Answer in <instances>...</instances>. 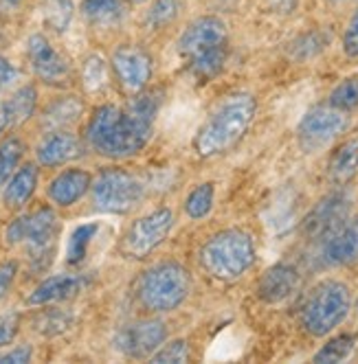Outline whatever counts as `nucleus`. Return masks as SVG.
<instances>
[{"label":"nucleus","mask_w":358,"mask_h":364,"mask_svg":"<svg viewBox=\"0 0 358 364\" xmlns=\"http://www.w3.org/2000/svg\"><path fill=\"white\" fill-rule=\"evenodd\" d=\"M349 125V119L345 112L327 106H317L303 114V119L297 125V139L303 151H321L330 147Z\"/></svg>","instance_id":"6e6552de"},{"label":"nucleus","mask_w":358,"mask_h":364,"mask_svg":"<svg viewBox=\"0 0 358 364\" xmlns=\"http://www.w3.org/2000/svg\"><path fill=\"white\" fill-rule=\"evenodd\" d=\"M159 106L161 92H139L127 106H99L86 125L88 145L106 159H130L154 134Z\"/></svg>","instance_id":"f257e3e1"},{"label":"nucleus","mask_w":358,"mask_h":364,"mask_svg":"<svg viewBox=\"0 0 358 364\" xmlns=\"http://www.w3.org/2000/svg\"><path fill=\"white\" fill-rule=\"evenodd\" d=\"M18 331H20V314L9 311V314L0 316V349L11 345Z\"/></svg>","instance_id":"c9c22d12"},{"label":"nucleus","mask_w":358,"mask_h":364,"mask_svg":"<svg viewBox=\"0 0 358 364\" xmlns=\"http://www.w3.org/2000/svg\"><path fill=\"white\" fill-rule=\"evenodd\" d=\"M216 200V187L214 182H202V185L194 187L189 196L185 198V213L191 220H202L207 218L214 209Z\"/></svg>","instance_id":"bb28decb"},{"label":"nucleus","mask_w":358,"mask_h":364,"mask_svg":"<svg viewBox=\"0 0 358 364\" xmlns=\"http://www.w3.org/2000/svg\"><path fill=\"white\" fill-rule=\"evenodd\" d=\"M5 106L9 110V117H11V123L14 127L22 125L24 121H29L38 108V90L36 86L31 84H24L20 86L7 101H5Z\"/></svg>","instance_id":"393cba45"},{"label":"nucleus","mask_w":358,"mask_h":364,"mask_svg":"<svg viewBox=\"0 0 358 364\" xmlns=\"http://www.w3.org/2000/svg\"><path fill=\"white\" fill-rule=\"evenodd\" d=\"M327 103L345 114L358 110V77H347V80L339 82L335 90L330 92Z\"/></svg>","instance_id":"2f4dec72"},{"label":"nucleus","mask_w":358,"mask_h":364,"mask_svg":"<svg viewBox=\"0 0 358 364\" xmlns=\"http://www.w3.org/2000/svg\"><path fill=\"white\" fill-rule=\"evenodd\" d=\"M343 53L347 58H358V9L356 14L349 18L347 27L343 31Z\"/></svg>","instance_id":"e433bc0d"},{"label":"nucleus","mask_w":358,"mask_h":364,"mask_svg":"<svg viewBox=\"0 0 358 364\" xmlns=\"http://www.w3.org/2000/svg\"><path fill=\"white\" fill-rule=\"evenodd\" d=\"M301 285V274L293 264H275L270 266L258 281V292L260 301L268 305H277L288 301Z\"/></svg>","instance_id":"dca6fc26"},{"label":"nucleus","mask_w":358,"mask_h":364,"mask_svg":"<svg viewBox=\"0 0 358 364\" xmlns=\"http://www.w3.org/2000/svg\"><path fill=\"white\" fill-rule=\"evenodd\" d=\"M189 62V70L196 80L200 82H209L214 77L224 68V62H226V46H220V48H214V50H207V53H200Z\"/></svg>","instance_id":"a878e982"},{"label":"nucleus","mask_w":358,"mask_h":364,"mask_svg":"<svg viewBox=\"0 0 358 364\" xmlns=\"http://www.w3.org/2000/svg\"><path fill=\"white\" fill-rule=\"evenodd\" d=\"M9 129H14V123H11L9 110H7L5 103H0V136H3L5 132H9Z\"/></svg>","instance_id":"79ce46f5"},{"label":"nucleus","mask_w":358,"mask_h":364,"mask_svg":"<svg viewBox=\"0 0 358 364\" xmlns=\"http://www.w3.org/2000/svg\"><path fill=\"white\" fill-rule=\"evenodd\" d=\"M18 77V70L16 66L7 60V58H0V90L9 88Z\"/></svg>","instance_id":"a19ab883"},{"label":"nucleus","mask_w":358,"mask_h":364,"mask_svg":"<svg viewBox=\"0 0 358 364\" xmlns=\"http://www.w3.org/2000/svg\"><path fill=\"white\" fill-rule=\"evenodd\" d=\"M93 187V176L86 169L70 167L58 173L53 180L48 182V200L60 209H68V206L78 204Z\"/></svg>","instance_id":"a211bd4d"},{"label":"nucleus","mask_w":358,"mask_h":364,"mask_svg":"<svg viewBox=\"0 0 358 364\" xmlns=\"http://www.w3.org/2000/svg\"><path fill=\"white\" fill-rule=\"evenodd\" d=\"M258 112V101L248 92H233L224 97L209 119L204 121L194 139V149L202 156V159H211V156H220L236 147Z\"/></svg>","instance_id":"f03ea898"},{"label":"nucleus","mask_w":358,"mask_h":364,"mask_svg":"<svg viewBox=\"0 0 358 364\" xmlns=\"http://www.w3.org/2000/svg\"><path fill=\"white\" fill-rule=\"evenodd\" d=\"M220 46H226V24L218 16H202L194 20L178 38V53L185 60Z\"/></svg>","instance_id":"4468645a"},{"label":"nucleus","mask_w":358,"mask_h":364,"mask_svg":"<svg viewBox=\"0 0 358 364\" xmlns=\"http://www.w3.org/2000/svg\"><path fill=\"white\" fill-rule=\"evenodd\" d=\"M178 16V0H154L145 16L149 29H163L172 24Z\"/></svg>","instance_id":"473e14b6"},{"label":"nucleus","mask_w":358,"mask_h":364,"mask_svg":"<svg viewBox=\"0 0 358 364\" xmlns=\"http://www.w3.org/2000/svg\"><path fill=\"white\" fill-rule=\"evenodd\" d=\"M31 355H33V349L29 345H22V347H16L7 353L0 355V364H24V362H31Z\"/></svg>","instance_id":"ea45409f"},{"label":"nucleus","mask_w":358,"mask_h":364,"mask_svg":"<svg viewBox=\"0 0 358 364\" xmlns=\"http://www.w3.org/2000/svg\"><path fill=\"white\" fill-rule=\"evenodd\" d=\"M127 0H84L82 11L93 27H115L125 18Z\"/></svg>","instance_id":"4be33fe9"},{"label":"nucleus","mask_w":358,"mask_h":364,"mask_svg":"<svg viewBox=\"0 0 358 364\" xmlns=\"http://www.w3.org/2000/svg\"><path fill=\"white\" fill-rule=\"evenodd\" d=\"M75 16L73 0H46L44 24L56 33H64Z\"/></svg>","instance_id":"7c9ffc66"},{"label":"nucleus","mask_w":358,"mask_h":364,"mask_svg":"<svg viewBox=\"0 0 358 364\" xmlns=\"http://www.w3.org/2000/svg\"><path fill=\"white\" fill-rule=\"evenodd\" d=\"M352 213V196L345 189H337L321 198L301 224V232L308 240L323 242L337 232Z\"/></svg>","instance_id":"9d476101"},{"label":"nucleus","mask_w":358,"mask_h":364,"mask_svg":"<svg viewBox=\"0 0 358 364\" xmlns=\"http://www.w3.org/2000/svg\"><path fill=\"white\" fill-rule=\"evenodd\" d=\"M24 156V143L18 136H9L0 143V189H5L9 178L16 173Z\"/></svg>","instance_id":"c85d7f7f"},{"label":"nucleus","mask_w":358,"mask_h":364,"mask_svg":"<svg viewBox=\"0 0 358 364\" xmlns=\"http://www.w3.org/2000/svg\"><path fill=\"white\" fill-rule=\"evenodd\" d=\"M99 232V224L97 222H84L80 226H75L68 244H66V264L68 266H82L84 259L88 255V248L93 244V240Z\"/></svg>","instance_id":"5701e85b"},{"label":"nucleus","mask_w":358,"mask_h":364,"mask_svg":"<svg viewBox=\"0 0 358 364\" xmlns=\"http://www.w3.org/2000/svg\"><path fill=\"white\" fill-rule=\"evenodd\" d=\"M27 58L36 77L46 86H66L70 82L73 73L68 60L60 55L42 33H33L27 40Z\"/></svg>","instance_id":"f8f14e48"},{"label":"nucleus","mask_w":358,"mask_h":364,"mask_svg":"<svg viewBox=\"0 0 358 364\" xmlns=\"http://www.w3.org/2000/svg\"><path fill=\"white\" fill-rule=\"evenodd\" d=\"M299 42L305 44V46H295V55L297 58H312V55L319 53V50H323V46H325V40H321L319 33L303 36Z\"/></svg>","instance_id":"4c0bfd02"},{"label":"nucleus","mask_w":358,"mask_h":364,"mask_svg":"<svg viewBox=\"0 0 358 364\" xmlns=\"http://www.w3.org/2000/svg\"><path fill=\"white\" fill-rule=\"evenodd\" d=\"M191 292V274L178 262H161L147 268L139 283L137 296L141 305L154 314H165L181 307Z\"/></svg>","instance_id":"39448f33"},{"label":"nucleus","mask_w":358,"mask_h":364,"mask_svg":"<svg viewBox=\"0 0 358 364\" xmlns=\"http://www.w3.org/2000/svg\"><path fill=\"white\" fill-rule=\"evenodd\" d=\"M110 64L117 75V82L125 92L139 95L145 90L152 77V58L147 50L135 44H123L115 48Z\"/></svg>","instance_id":"ddd939ff"},{"label":"nucleus","mask_w":358,"mask_h":364,"mask_svg":"<svg viewBox=\"0 0 358 364\" xmlns=\"http://www.w3.org/2000/svg\"><path fill=\"white\" fill-rule=\"evenodd\" d=\"M167 341V327L159 318H141L117 331L115 347L125 358H152Z\"/></svg>","instance_id":"9b49d317"},{"label":"nucleus","mask_w":358,"mask_h":364,"mask_svg":"<svg viewBox=\"0 0 358 364\" xmlns=\"http://www.w3.org/2000/svg\"><path fill=\"white\" fill-rule=\"evenodd\" d=\"M157 364H183L189 360V345L187 341H172V343H163V347L149 358Z\"/></svg>","instance_id":"f704fd0d"},{"label":"nucleus","mask_w":358,"mask_h":364,"mask_svg":"<svg viewBox=\"0 0 358 364\" xmlns=\"http://www.w3.org/2000/svg\"><path fill=\"white\" fill-rule=\"evenodd\" d=\"M82 154H84L82 141L73 132H68V129H53V132H48L36 149L38 163L42 167H62L66 163L78 161Z\"/></svg>","instance_id":"f3484780"},{"label":"nucleus","mask_w":358,"mask_h":364,"mask_svg":"<svg viewBox=\"0 0 358 364\" xmlns=\"http://www.w3.org/2000/svg\"><path fill=\"white\" fill-rule=\"evenodd\" d=\"M24 5V0H0V14H14Z\"/></svg>","instance_id":"37998d69"},{"label":"nucleus","mask_w":358,"mask_h":364,"mask_svg":"<svg viewBox=\"0 0 358 364\" xmlns=\"http://www.w3.org/2000/svg\"><path fill=\"white\" fill-rule=\"evenodd\" d=\"M38 178H40V173L33 163H24L22 167L16 169V173L9 178V182L5 185V191H3V202L7 209L18 211L33 198L36 187H38Z\"/></svg>","instance_id":"aec40b11"},{"label":"nucleus","mask_w":358,"mask_h":364,"mask_svg":"<svg viewBox=\"0 0 358 364\" xmlns=\"http://www.w3.org/2000/svg\"><path fill=\"white\" fill-rule=\"evenodd\" d=\"M127 3H132V5H141V3H145V0H127Z\"/></svg>","instance_id":"c03bdc74"},{"label":"nucleus","mask_w":358,"mask_h":364,"mask_svg":"<svg viewBox=\"0 0 358 364\" xmlns=\"http://www.w3.org/2000/svg\"><path fill=\"white\" fill-rule=\"evenodd\" d=\"M358 169V139L345 141L335 154H332L330 161V178L343 185L347 182Z\"/></svg>","instance_id":"b1692460"},{"label":"nucleus","mask_w":358,"mask_h":364,"mask_svg":"<svg viewBox=\"0 0 358 364\" xmlns=\"http://www.w3.org/2000/svg\"><path fill=\"white\" fill-rule=\"evenodd\" d=\"M82 84L88 92L97 95L108 86V64L101 55H88L82 64Z\"/></svg>","instance_id":"c756f323"},{"label":"nucleus","mask_w":358,"mask_h":364,"mask_svg":"<svg viewBox=\"0 0 358 364\" xmlns=\"http://www.w3.org/2000/svg\"><path fill=\"white\" fill-rule=\"evenodd\" d=\"M319 259L325 268H343L358 264V218L347 220L337 232L321 242Z\"/></svg>","instance_id":"2eb2a0df"},{"label":"nucleus","mask_w":358,"mask_h":364,"mask_svg":"<svg viewBox=\"0 0 358 364\" xmlns=\"http://www.w3.org/2000/svg\"><path fill=\"white\" fill-rule=\"evenodd\" d=\"M84 277L80 274H53L46 277L38 288L27 296L29 305H51L78 296L84 290Z\"/></svg>","instance_id":"6ab92c4d"},{"label":"nucleus","mask_w":358,"mask_h":364,"mask_svg":"<svg viewBox=\"0 0 358 364\" xmlns=\"http://www.w3.org/2000/svg\"><path fill=\"white\" fill-rule=\"evenodd\" d=\"M16 274H18V262L9 259V262L0 264V301H3L7 296V292L11 290V285L16 281Z\"/></svg>","instance_id":"58836bf2"},{"label":"nucleus","mask_w":358,"mask_h":364,"mask_svg":"<svg viewBox=\"0 0 358 364\" xmlns=\"http://www.w3.org/2000/svg\"><path fill=\"white\" fill-rule=\"evenodd\" d=\"M93 204L101 213L123 215L141 204L145 196V185L139 176L121 167H106L93 180L90 187Z\"/></svg>","instance_id":"0eeeda50"},{"label":"nucleus","mask_w":358,"mask_h":364,"mask_svg":"<svg viewBox=\"0 0 358 364\" xmlns=\"http://www.w3.org/2000/svg\"><path fill=\"white\" fill-rule=\"evenodd\" d=\"M82 114H84V103L80 97H73V95L58 97L44 108L42 125L48 132H53V129H66L78 123Z\"/></svg>","instance_id":"412c9836"},{"label":"nucleus","mask_w":358,"mask_h":364,"mask_svg":"<svg viewBox=\"0 0 358 364\" xmlns=\"http://www.w3.org/2000/svg\"><path fill=\"white\" fill-rule=\"evenodd\" d=\"M356 341L358 336L356 333H339L335 338H330V341L315 353V362H345L354 349H356Z\"/></svg>","instance_id":"cd10ccee"},{"label":"nucleus","mask_w":358,"mask_h":364,"mask_svg":"<svg viewBox=\"0 0 358 364\" xmlns=\"http://www.w3.org/2000/svg\"><path fill=\"white\" fill-rule=\"evenodd\" d=\"M172 228H174V211L163 206V209H157L132 222V226L123 235L121 250L130 259H145L149 252H154L165 242Z\"/></svg>","instance_id":"1a4fd4ad"},{"label":"nucleus","mask_w":358,"mask_h":364,"mask_svg":"<svg viewBox=\"0 0 358 364\" xmlns=\"http://www.w3.org/2000/svg\"><path fill=\"white\" fill-rule=\"evenodd\" d=\"M62 224L53 209L42 206V209L33 213H24L16 218L7 230H5V242L9 246H24L29 252L33 270L42 272L51 266L56 257V246L60 237Z\"/></svg>","instance_id":"20e7f679"},{"label":"nucleus","mask_w":358,"mask_h":364,"mask_svg":"<svg viewBox=\"0 0 358 364\" xmlns=\"http://www.w3.org/2000/svg\"><path fill=\"white\" fill-rule=\"evenodd\" d=\"M255 257L258 250L248 232L226 228L204 242L200 248V266L218 281H236L253 268Z\"/></svg>","instance_id":"7ed1b4c3"},{"label":"nucleus","mask_w":358,"mask_h":364,"mask_svg":"<svg viewBox=\"0 0 358 364\" xmlns=\"http://www.w3.org/2000/svg\"><path fill=\"white\" fill-rule=\"evenodd\" d=\"M73 318L66 314V311L60 309H46L42 316H38L36 321V329L44 336H58L62 331H66L70 327Z\"/></svg>","instance_id":"72a5a7b5"},{"label":"nucleus","mask_w":358,"mask_h":364,"mask_svg":"<svg viewBox=\"0 0 358 364\" xmlns=\"http://www.w3.org/2000/svg\"><path fill=\"white\" fill-rule=\"evenodd\" d=\"M352 292L343 281H321L301 307V327L315 338L335 331L349 314Z\"/></svg>","instance_id":"423d86ee"}]
</instances>
